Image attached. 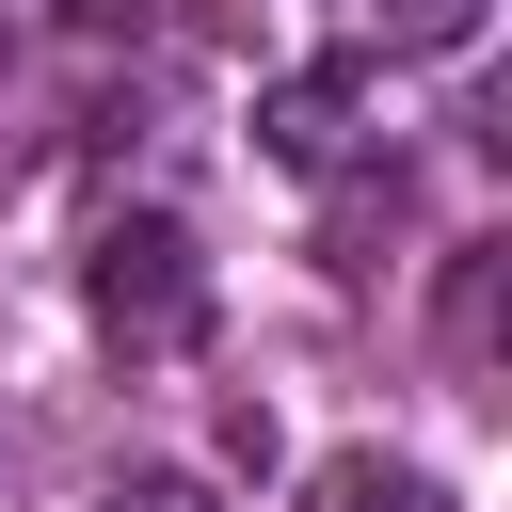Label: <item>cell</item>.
<instances>
[{
    "label": "cell",
    "instance_id": "1",
    "mask_svg": "<svg viewBox=\"0 0 512 512\" xmlns=\"http://www.w3.org/2000/svg\"><path fill=\"white\" fill-rule=\"evenodd\" d=\"M80 320H96L112 368H192V352H208V256H192V224H176V208L96 224V256H80Z\"/></svg>",
    "mask_w": 512,
    "mask_h": 512
},
{
    "label": "cell",
    "instance_id": "2",
    "mask_svg": "<svg viewBox=\"0 0 512 512\" xmlns=\"http://www.w3.org/2000/svg\"><path fill=\"white\" fill-rule=\"evenodd\" d=\"M256 160L368 176L384 160V64H288V80H256Z\"/></svg>",
    "mask_w": 512,
    "mask_h": 512
},
{
    "label": "cell",
    "instance_id": "3",
    "mask_svg": "<svg viewBox=\"0 0 512 512\" xmlns=\"http://www.w3.org/2000/svg\"><path fill=\"white\" fill-rule=\"evenodd\" d=\"M496 304H512V240H448V368H496Z\"/></svg>",
    "mask_w": 512,
    "mask_h": 512
},
{
    "label": "cell",
    "instance_id": "4",
    "mask_svg": "<svg viewBox=\"0 0 512 512\" xmlns=\"http://www.w3.org/2000/svg\"><path fill=\"white\" fill-rule=\"evenodd\" d=\"M304 512H448L416 464H384V448H336L320 480H304Z\"/></svg>",
    "mask_w": 512,
    "mask_h": 512
},
{
    "label": "cell",
    "instance_id": "5",
    "mask_svg": "<svg viewBox=\"0 0 512 512\" xmlns=\"http://www.w3.org/2000/svg\"><path fill=\"white\" fill-rule=\"evenodd\" d=\"M352 16H368V48H416V64H448V48H464L496 0H352Z\"/></svg>",
    "mask_w": 512,
    "mask_h": 512
},
{
    "label": "cell",
    "instance_id": "6",
    "mask_svg": "<svg viewBox=\"0 0 512 512\" xmlns=\"http://www.w3.org/2000/svg\"><path fill=\"white\" fill-rule=\"evenodd\" d=\"M96 512H224V496H208V480H176V464H144V480H112Z\"/></svg>",
    "mask_w": 512,
    "mask_h": 512
},
{
    "label": "cell",
    "instance_id": "7",
    "mask_svg": "<svg viewBox=\"0 0 512 512\" xmlns=\"http://www.w3.org/2000/svg\"><path fill=\"white\" fill-rule=\"evenodd\" d=\"M32 16H80V32H128V16H144V0H0V48H16V32H32Z\"/></svg>",
    "mask_w": 512,
    "mask_h": 512
}]
</instances>
